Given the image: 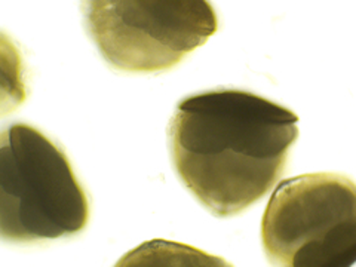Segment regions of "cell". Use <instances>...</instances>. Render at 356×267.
<instances>
[{
	"mask_svg": "<svg viewBox=\"0 0 356 267\" xmlns=\"http://www.w3.org/2000/svg\"><path fill=\"white\" fill-rule=\"evenodd\" d=\"M82 13L103 58L128 73L170 70L218 30L207 0H89Z\"/></svg>",
	"mask_w": 356,
	"mask_h": 267,
	"instance_id": "cell-4",
	"label": "cell"
},
{
	"mask_svg": "<svg viewBox=\"0 0 356 267\" xmlns=\"http://www.w3.org/2000/svg\"><path fill=\"white\" fill-rule=\"evenodd\" d=\"M266 257L285 267H343L356 259V186L336 172L288 178L264 211Z\"/></svg>",
	"mask_w": 356,
	"mask_h": 267,
	"instance_id": "cell-3",
	"label": "cell"
},
{
	"mask_svg": "<svg viewBox=\"0 0 356 267\" xmlns=\"http://www.w3.org/2000/svg\"><path fill=\"white\" fill-rule=\"evenodd\" d=\"M116 266H230L216 255L177 242L156 239L129 251Z\"/></svg>",
	"mask_w": 356,
	"mask_h": 267,
	"instance_id": "cell-5",
	"label": "cell"
},
{
	"mask_svg": "<svg viewBox=\"0 0 356 267\" xmlns=\"http://www.w3.org/2000/svg\"><path fill=\"white\" fill-rule=\"evenodd\" d=\"M298 138V116L248 91L188 95L168 127L175 174L211 214L235 217L280 181Z\"/></svg>",
	"mask_w": 356,
	"mask_h": 267,
	"instance_id": "cell-1",
	"label": "cell"
},
{
	"mask_svg": "<svg viewBox=\"0 0 356 267\" xmlns=\"http://www.w3.org/2000/svg\"><path fill=\"white\" fill-rule=\"evenodd\" d=\"M89 200L64 150L35 127L15 122L0 137V235L39 243L85 230Z\"/></svg>",
	"mask_w": 356,
	"mask_h": 267,
	"instance_id": "cell-2",
	"label": "cell"
}]
</instances>
